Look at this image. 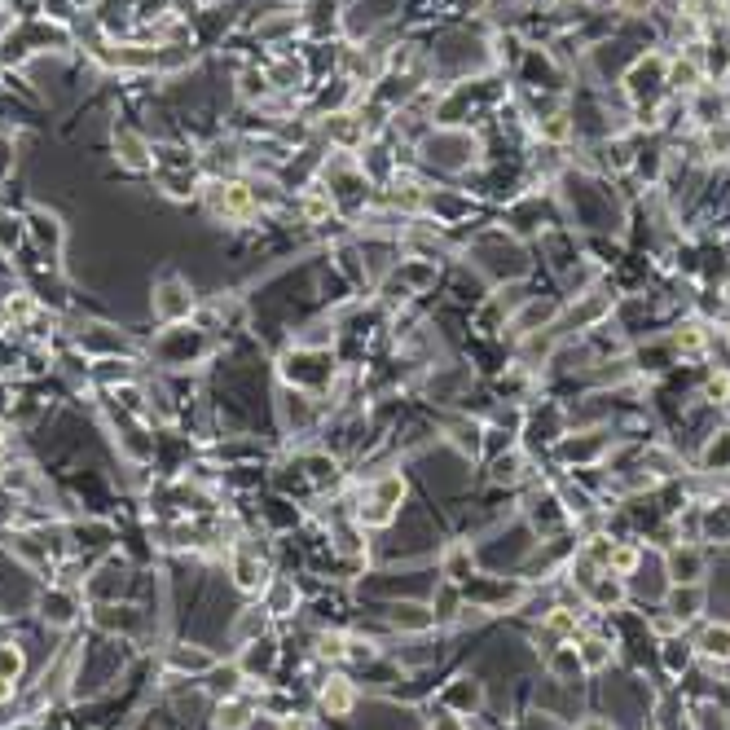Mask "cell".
Instances as JSON below:
<instances>
[{"instance_id":"52a82bcc","label":"cell","mask_w":730,"mask_h":730,"mask_svg":"<svg viewBox=\"0 0 730 730\" xmlns=\"http://www.w3.org/2000/svg\"><path fill=\"white\" fill-rule=\"evenodd\" d=\"M577 660H581V669H585V673H603V669H612V660H616L612 638H603V634H581V638H577Z\"/></svg>"},{"instance_id":"603a6c76","label":"cell","mask_w":730,"mask_h":730,"mask_svg":"<svg viewBox=\"0 0 730 730\" xmlns=\"http://www.w3.org/2000/svg\"><path fill=\"white\" fill-rule=\"evenodd\" d=\"M317 656L322 660H348V634H322L317 638Z\"/></svg>"},{"instance_id":"44dd1931","label":"cell","mask_w":730,"mask_h":730,"mask_svg":"<svg viewBox=\"0 0 730 730\" xmlns=\"http://www.w3.org/2000/svg\"><path fill=\"white\" fill-rule=\"evenodd\" d=\"M31 229H36V238L44 242V247H53V251H58V242H62L58 216H44V212H36V216H31Z\"/></svg>"},{"instance_id":"ffe728a7","label":"cell","mask_w":730,"mask_h":730,"mask_svg":"<svg viewBox=\"0 0 730 730\" xmlns=\"http://www.w3.org/2000/svg\"><path fill=\"white\" fill-rule=\"evenodd\" d=\"M22 669H27V656H22V647L18 643H0V678L18 682Z\"/></svg>"},{"instance_id":"6da1fadb","label":"cell","mask_w":730,"mask_h":730,"mask_svg":"<svg viewBox=\"0 0 730 730\" xmlns=\"http://www.w3.org/2000/svg\"><path fill=\"white\" fill-rule=\"evenodd\" d=\"M401 502H405V480H401V471H387V475H379V480L365 484L361 506H357V524H361V528H383V524H392V519H396V506H401Z\"/></svg>"},{"instance_id":"277c9868","label":"cell","mask_w":730,"mask_h":730,"mask_svg":"<svg viewBox=\"0 0 730 730\" xmlns=\"http://www.w3.org/2000/svg\"><path fill=\"white\" fill-rule=\"evenodd\" d=\"M695 656L709 660V665H730V621H713L700 629V638H695Z\"/></svg>"},{"instance_id":"d4e9b609","label":"cell","mask_w":730,"mask_h":730,"mask_svg":"<svg viewBox=\"0 0 730 730\" xmlns=\"http://www.w3.org/2000/svg\"><path fill=\"white\" fill-rule=\"evenodd\" d=\"M14 687H18V682H9V678H0V704H9V700H14Z\"/></svg>"},{"instance_id":"e0dca14e","label":"cell","mask_w":730,"mask_h":730,"mask_svg":"<svg viewBox=\"0 0 730 730\" xmlns=\"http://www.w3.org/2000/svg\"><path fill=\"white\" fill-rule=\"evenodd\" d=\"M695 656V643H687V638H665V669L669 673H687Z\"/></svg>"},{"instance_id":"484cf974","label":"cell","mask_w":730,"mask_h":730,"mask_svg":"<svg viewBox=\"0 0 730 730\" xmlns=\"http://www.w3.org/2000/svg\"><path fill=\"white\" fill-rule=\"evenodd\" d=\"M581 730H616V726L603 722V717H590V722H581Z\"/></svg>"},{"instance_id":"9a60e30c","label":"cell","mask_w":730,"mask_h":730,"mask_svg":"<svg viewBox=\"0 0 730 730\" xmlns=\"http://www.w3.org/2000/svg\"><path fill=\"white\" fill-rule=\"evenodd\" d=\"M115 146H119V159H124L128 168H146V163H150L146 141L132 137V132H115Z\"/></svg>"},{"instance_id":"5bb4252c","label":"cell","mask_w":730,"mask_h":730,"mask_svg":"<svg viewBox=\"0 0 730 730\" xmlns=\"http://www.w3.org/2000/svg\"><path fill=\"white\" fill-rule=\"evenodd\" d=\"M691 730H730L726 722V709L717 700H704L691 709Z\"/></svg>"},{"instance_id":"7c38bea8","label":"cell","mask_w":730,"mask_h":730,"mask_svg":"<svg viewBox=\"0 0 730 730\" xmlns=\"http://www.w3.org/2000/svg\"><path fill=\"white\" fill-rule=\"evenodd\" d=\"M704 471H730V427L726 431H713L709 445H704Z\"/></svg>"},{"instance_id":"cb8c5ba5","label":"cell","mask_w":730,"mask_h":730,"mask_svg":"<svg viewBox=\"0 0 730 730\" xmlns=\"http://www.w3.org/2000/svg\"><path fill=\"white\" fill-rule=\"evenodd\" d=\"M18 238H22V225H18V220H14V216H0V251H5V256L18 247Z\"/></svg>"},{"instance_id":"3957f363","label":"cell","mask_w":730,"mask_h":730,"mask_svg":"<svg viewBox=\"0 0 730 730\" xmlns=\"http://www.w3.org/2000/svg\"><path fill=\"white\" fill-rule=\"evenodd\" d=\"M704 603H709L704 585H669V594H665V612H669L678 625H691L695 616L704 612Z\"/></svg>"},{"instance_id":"5b68a950","label":"cell","mask_w":730,"mask_h":730,"mask_svg":"<svg viewBox=\"0 0 730 730\" xmlns=\"http://www.w3.org/2000/svg\"><path fill=\"white\" fill-rule=\"evenodd\" d=\"M194 308V295L185 291V282L181 278H168L159 286V291H154V313L163 317V322H181L185 313H190Z\"/></svg>"},{"instance_id":"30bf717a","label":"cell","mask_w":730,"mask_h":730,"mask_svg":"<svg viewBox=\"0 0 730 730\" xmlns=\"http://www.w3.org/2000/svg\"><path fill=\"white\" fill-rule=\"evenodd\" d=\"M440 572H445L449 585H467L475 577V559H471V546H449L440 555Z\"/></svg>"},{"instance_id":"4316f807","label":"cell","mask_w":730,"mask_h":730,"mask_svg":"<svg viewBox=\"0 0 730 730\" xmlns=\"http://www.w3.org/2000/svg\"><path fill=\"white\" fill-rule=\"evenodd\" d=\"M726 405H730V387H726Z\"/></svg>"},{"instance_id":"9c48e42d","label":"cell","mask_w":730,"mask_h":730,"mask_svg":"<svg viewBox=\"0 0 730 730\" xmlns=\"http://www.w3.org/2000/svg\"><path fill=\"white\" fill-rule=\"evenodd\" d=\"M273 660H278V647H273L269 638H256V643L242 647L238 669H242V678H256V673H269L273 669Z\"/></svg>"},{"instance_id":"8992f818","label":"cell","mask_w":730,"mask_h":730,"mask_svg":"<svg viewBox=\"0 0 730 730\" xmlns=\"http://www.w3.org/2000/svg\"><path fill=\"white\" fill-rule=\"evenodd\" d=\"M229 572H234L238 590H247V594H256V590H264V585H269L260 555H256V550H247V546H238L234 555H229Z\"/></svg>"},{"instance_id":"4fadbf2b","label":"cell","mask_w":730,"mask_h":730,"mask_svg":"<svg viewBox=\"0 0 730 730\" xmlns=\"http://www.w3.org/2000/svg\"><path fill=\"white\" fill-rule=\"evenodd\" d=\"M168 665L176 673H207V669H216V660L207 656V651H198V647H176L168 656Z\"/></svg>"},{"instance_id":"ba28073f","label":"cell","mask_w":730,"mask_h":730,"mask_svg":"<svg viewBox=\"0 0 730 730\" xmlns=\"http://www.w3.org/2000/svg\"><path fill=\"white\" fill-rule=\"evenodd\" d=\"M40 607H44V621L49 625H58V629H66L75 621V607H80V594L75 590H49L40 599Z\"/></svg>"},{"instance_id":"8fae6325","label":"cell","mask_w":730,"mask_h":730,"mask_svg":"<svg viewBox=\"0 0 730 730\" xmlns=\"http://www.w3.org/2000/svg\"><path fill=\"white\" fill-rule=\"evenodd\" d=\"M352 704H357V687H352L348 678H330L326 687H322V709L330 717H348Z\"/></svg>"},{"instance_id":"7402d4cb","label":"cell","mask_w":730,"mask_h":730,"mask_svg":"<svg viewBox=\"0 0 730 730\" xmlns=\"http://www.w3.org/2000/svg\"><path fill=\"white\" fill-rule=\"evenodd\" d=\"M519 471H524V458H519L515 449H511V453H502V458L493 462V480H497V484H515V480H519Z\"/></svg>"},{"instance_id":"d6986e66","label":"cell","mask_w":730,"mask_h":730,"mask_svg":"<svg viewBox=\"0 0 730 730\" xmlns=\"http://www.w3.org/2000/svg\"><path fill=\"white\" fill-rule=\"evenodd\" d=\"M264 607H269V616H286V612L295 607V585H291V581H273Z\"/></svg>"},{"instance_id":"2e32d148","label":"cell","mask_w":730,"mask_h":730,"mask_svg":"<svg viewBox=\"0 0 730 730\" xmlns=\"http://www.w3.org/2000/svg\"><path fill=\"white\" fill-rule=\"evenodd\" d=\"M445 700H449V704H453V709H458L462 717H471L475 709H480V687H475L471 678H458V687H453V691L445 695Z\"/></svg>"},{"instance_id":"7a4b0ae2","label":"cell","mask_w":730,"mask_h":730,"mask_svg":"<svg viewBox=\"0 0 730 730\" xmlns=\"http://www.w3.org/2000/svg\"><path fill=\"white\" fill-rule=\"evenodd\" d=\"M704 572H709V559L695 541H673L665 550V577L669 585H700Z\"/></svg>"},{"instance_id":"ac0fdd59","label":"cell","mask_w":730,"mask_h":730,"mask_svg":"<svg viewBox=\"0 0 730 730\" xmlns=\"http://www.w3.org/2000/svg\"><path fill=\"white\" fill-rule=\"evenodd\" d=\"M537 132H541V141H550V146H563V141L572 137V119L568 115H546V119H537Z\"/></svg>"}]
</instances>
